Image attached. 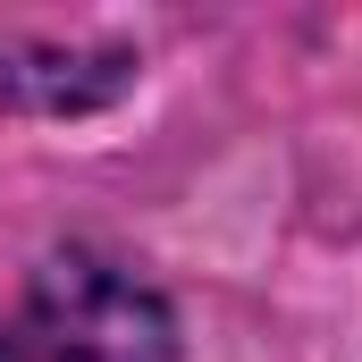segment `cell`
Returning a JSON list of instances; mask_svg holds the SVG:
<instances>
[{
  "mask_svg": "<svg viewBox=\"0 0 362 362\" xmlns=\"http://www.w3.org/2000/svg\"><path fill=\"white\" fill-rule=\"evenodd\" d=\"M0 362H177V312L110 253H51L0 320Z\"/></svg>",
  "mask_w": 362,
  "mask_h": 362,
  "instance_id": "6da1fadb",
  "label": "cell"
},
{
  "mask_svg": "<svg viewBox=\"0 0 362 362\" xmlns=\"http://www.w3.org/2000/svg\"><path fill=\"white\" fill-rule=\"evenodd\" d=\"M135 76H144V59L118 51V42H101V51H85V42H17V51H0V101L8 110H34V118L101 110Z\"/></svg>",
  "mask_w": 362,
  "mask_h": 362,
  "instance_id": "7a4b0ae2",
  "label": "cell"
}]
</instances>
